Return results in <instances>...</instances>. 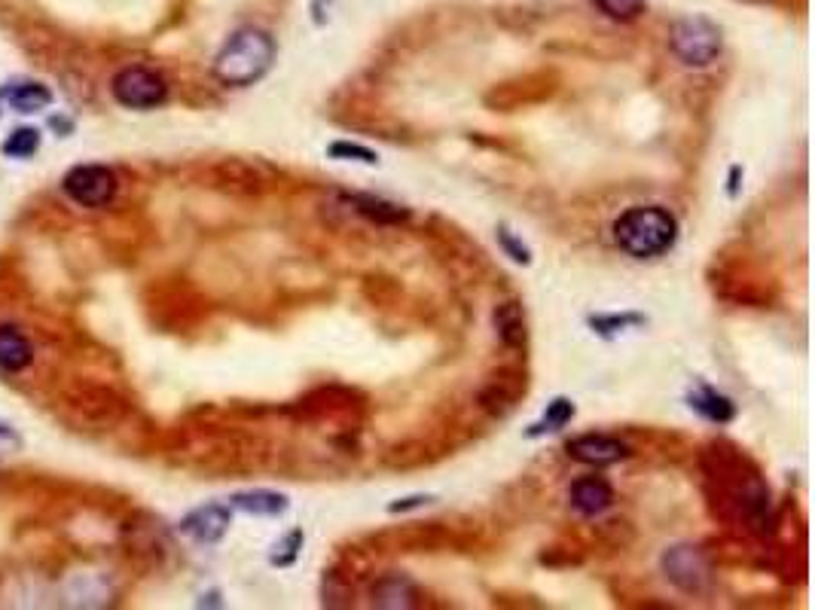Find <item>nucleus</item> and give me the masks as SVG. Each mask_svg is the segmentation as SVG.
<instances>
[{"instance_id": "1", "label": "nucleus", "mask_w": 815, "mask_h": 610, "mask_svg": "<svg viewBox=\"0 0 815 610\" xmlns=\"http://www.w3.org/2000/svg\"><path fill=\"white\" fill-rule=\"evenodd\" d=\"M276 62V40L260 28H242L229 37L214 59V77L224 86H254Z\"/></svg>"}, {"instance_id": "18", "label": "nucleus", "mask_w": 815, "mask_h": 610, "mask_svg": "<svg viewBox=\"0 0 815 610\" xmlns=\"http://www.w3.org/2000/svg\"><path fill=\"white\" fill-rule=\"evenodd\" d=\"M37 147H40L37 129H16L10 135V141L3 144V153L13 156V160H28V156L37 153Z\"/></svg>"}, {"instance_id": "10", "label": "nucleus", "mask_w": 815, "mask_h": 610, "mask_svg": "<svg viewBox=\"0 0 815 610\" xmlns=\"http://www.w3.org/2000/svg\"><path fill=\"white\" fill-rule=\"evenodd\" d=\"M34 348L16 327H0V370L22 372L31 367Z\"/></svg>"}, {"instance_id": "21", "label": "nucleus", "mask_w": 815, "mask_h": 610, "mask_svg": "<svg viewBox=\"0 0 815 610\" xmlns=\"http://www.w3.org/2000/svg\"><path fill=\"white\" fill-rule=\"evenodd\" d=\"M498 241H501V247H505L507 254H510V259H517V263H529V247L522 244V241H517L507 229H498Z\"/></svg>"}, {"instance_id": "3", "label": "nucleus", "mask_w": 815, "mask_h": 610, "mask_svg": "<svg viewBox=\"0 0 815 610\" xmlns=\"http://www.w3.org/2000/svg\"><path fill=\"white\" fill-rule=\"evenodd\" d=\"M668 49L687 67H712L724 52V34L712 18L685 16L668 31Z\"/></svg>"}, {"instance_id": "8", "label": "nucleus", "mask_w": 815, "mask_h": 610, "mask_svg": "<svg viewBox=\"0 0 815 610\" xmlns=\"http://www.w3.org/2000/svg\"><path fill=\"white\" fill-rule=\"evenodd\" d=\"M229 522H232L229 507H224V504H205V507L193 510V513L180 522V531H183L187 537H193L196 544L212 546L227 534Z\"/></svg>"}, {"instance_id": "22", "label": "nucleus", "mask_w": 815, "mask_h": 610, "mask_svg": "<svg viewBox=\"0 0 815 610\" xmlns=\"http://www.w3.org/2000/svg\"><path fill=\"white\" fill-rule=\"evenodd\" d=\"M22 446V440H18V434L7 424V421H0V452L3 449H18Z\"/></svg>"}, {"instance_id": "9", "label": "nucleus", "mask_w": 815, "mask_h": 610, "mask_svg": "<svg viewBox=\"0 0 815 610\" xmlns=\"http://www.w3.org/2000/svg\"><path fill=\"white\" fill-rule=\"evenodd\" d=\"M611 500H614V492H611V485L602 476H584V480H577L571 485V507L577 513L599 516L611 507Z\"/></svg>"}, {"instance_id": "19", "label": "nucleus", "mask_w": 815, "mask_h": 610, "mask_svg": "<svg viewBox=\"0 0 815 610\" xmlns=\"http://www.w3.org/2000/svg\"><path fill=\"white\" fill-rule=\"evenodd\" d=\"M571 418H574V403L565 401V397H559L547 406V416L540 421L538 428L532 431V434H544V431H559V428H565Z\"/></svg>"}, {"instance_id": "13", "label": "nucleus", "mask_w": 815, "mask_h": 610, "mask_svg": "<svg viewBox=\"0 0 815 610\" xmlns=\"http://www.w3.org/2000/svg\"><path fill=\"white\" fill-rule=\"evenodd\" d=\"M348 202H352V208L358 211V214L370 217L375 224H400V220L409 217L407 208H400L394 202H385V199H373V195H352Z\"/></svg>"}, {"instance_id": "17", "label": "nucleus", "mask_w": 815, "mask_h": 610, "mask_svg": "<svg viewBox=\"0 0 815 610\" xmlns=\"http://www.w3.org/2000/svg\"><path fill=\"white\" fill-rule=\"evenodd\" d=\"M593 3L599 7V13L614 22H636L648 10V0H593Z\"/></svg>"}, {"instance_id": "11", "label": "nucleus", "mask_w": 815, "mask_h": 610, "mask_svg": "<svg viewBox=\"0 0 815 610\" xmlns=\"http://www.w3.org/2000/svg\"><path fill=\"white\" fill-rule=\"evenodd\" d=\"M0 101H7L16 113H37L52 104V92L43 82H13L10 89L0 92Z\"/></svg>"}, {"instance_id": "14", "label": "nucleus", "mask_w": 815, "mask_h": 610, "mask_svg": "<svg viewBox=\"0 0 815 610\" xmlns=\"http://www.w3.org/2000/svg\"><path fill=\"white\" fill-rule=\"evenodd\" d=\"M690 406L702 412V416L709 418V421H717V424H724V421H730L736 416V406L724 394H717L712 387H697L693 394H690Z\"/></svg>"}, {"instance_id": "2", "label": "nucleus", "mask_w": 815, "mask_h": 610, "mask_svg": "<svg viewBox=\"0 0 815 610\" xmlns=\"http://www.w3.org/2000/svg\"><path fill=\"white\" fill-rule=\"evenodd\" d=\"M678 239V220L660 205H638L614 220V241L620 251L636 259H653L666 254Z\"/></svg>"}, {"instance_id": "5", "label": "nucleus", "mask_w": 815, "mask_h": 610, "mask_svg": "<svg viewBox=\"0 0 815 610\" xmlns=\"http://www.w3.org/2000/svg\"><path fill=\"white\" fill-rule=\"evenodd\" d=\"M62 187H65L67 199L82 208H104L114 202L116 175L104 165H77L67 171Z\"/></svg>"}, {"instance_id": "15", "label": "nucleus", "mask_w": 815, "mask_h": 610, "mask_svg": "<svg viewBox=\"0 0 815 610\" xmlns=\"http://www.w3.org/2000/svg\"><path fill=\"white\" fill-rule=\"evenodd\" d=\"M232 507H239V510L254 516H278L288 510V498L276 495V492H245V495L232 498Z\"/></svg>"}, {"instance_id": "16", "label": "nucleus", "mask_w": 815, "mask_h": 610, "mask_svg": "<svg viewBox=\"0 0 815 610\" xmlns=\"http://www.w3.org/2000/svg\"><path fill=\"white\" fill-rule=\"evenodd\" d=\"M412 595L416 593H412V586H409L407 580L385 577L373 589V601L379 608H407V605H412V601H409Z\"/></svg>"}, {"instance_id": "4", "label": "nucleus", "mask_w": 815, "mask_h": 610, "mask_svg": "<svg viewBox=\"0 0 815 610\" xmlns=\"http://www.w3.org/2000/svg\"><path fill=\"white\" fill-rule=\"evenodd\" d=\"M111 89H114L116 101L129 111H153V107L165 104V98H168V86L163 77L141 65L119 71Z\"/></svg>"}, {"instance_id": "6", "label": "nucleus", "mask_w": 815, "mask_h": 610, "mask_svg": "<svg viewBox=\"0 0 815 610\" xmlns=\"http://www.w3.org/2000/svg\"><path fill=\"white\" fill-rule=\"evenodd\" d=\"M663 571L685 593H702L705 583H709V564H705L697 546H672V549H666L663 552Z\"/></svg>"}, {"instance_id": "12", "label": "nucleus", "mask_w": 815, "mask_h": 610, "mask_svg": "<svg viewBox=\"0 0 815 610\" xmlns=\"http://www.w3.org/2000/svg\"><path fill=\"white\" fill-rule=\"evenodd\" d=\"M495 321V333L505 342L507 348H522L525 345V312L520 303H501L492 315Z\"/></svg>"}, {"instance_id": "7", "label": "nucleus", "mask_w": 815, "mask_h": 610, "mask_svg": "<svg viewBox=\"0 0 815 610\" xmlns=\"http://www.w3.org/2000/svg\"><path fill=\"white\" fill-rule=\"evenodd\" d=\"M569 455L574 461H581V465H593V467H608V465H617L623 461L629 449H626V443H620L614 436H604V434H584V436H574L569 443Z\"/></svg>"}, {"instance_id": "20", "label": "nucleus", "mask_w": 815, "mask_h": 610, "mask_svg": "<svg viewBox=\"0 0 815 610\" xmlns=\"http://www.w3.org/2000/svg\"><path fill=\"white\" fill-rule=\"evenodd\" d=\"M327 153H330L333 160H355V162H367V165H373L375 162L373 150H367V147H358V144H348V141H336V144H330Z\"/></svg>"}]
</instances>
